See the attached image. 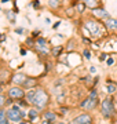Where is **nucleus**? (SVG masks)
Returning <instances> with one entry per match:
<instances>
[{
  "label": "nucleus",
  "instance_id": "nucleus-8",
  "mask_svg": "<svg viewBox=\"0 0 117 124\" xmlns=\"http://www.w3.org/2000/svg\"><path fill=\"white\" fill-rule=\"evenodd\" d=\"M92 14H94L96 18H102V19H108V18H110L109 13L105 8H102V7H98V8L92 10Z\"/></svg>",
  "mask_w": 117,
  "mask_h": 124
},
{
  "label": "nucleus",
  "instance_id": "nucleus-32",
  "mask_svg": "<svg viewBox=\"0 0 117 124\" xmlns=\"http://www.w3.org/2000/svg\"><path fill=\"white\" fill-rule=\"evenodd\" d=\"M55 124H66V123H61V121H59V123H55Z\"/></svg>",
  "mask_w": 117,
  "mask_h": 124
},
{
  "label": "nucleus",
  "instance_id": "nucleus-18",
  "mask_svg": "<svg viewBox=\"0 0 117 124\" xmlns=\"http://www.w3.org/2000/svg\"><path fill=\"white\" fill-rule=\"evenodd\" d=\"M63 47L62 46H58V47H52V50H51V53H52V55H55V57H58L59 54L62 53Z\"/></svg>",
  "mask_w": 117,
  "mask_h": 124
},
{
  "label": "nucleus",
  "instance_id": "nucleus-22",
  "mask_svg": "<svg viewBox=\"0 0 117 124\" xmlns=\"http://www.w3.org/2000/svg\"><path fill=\"white\" fill-rule=\"evenodd\" d=\"M84 8H86V4H84V3H80V4L77 6V11H79V13H83Z\"/></svg>",
  "mask_w": 117,
  "mask_h": 124
},
{
  "label": "nucleus",
  "instance_id": "nucleus-25",
  "mask_svg": "<svg viewBox=\"0 0 117 124\" xmlns=\"http://www.w3.org/2000/svg\"><path fill=\"white\" fill-rule=\"evenodd\" d=\"M15 32H17L18 35H22V33H23V28H17V29H15Z\"/></svg>",
  "mask_w": 117,
  "mask_h": 124
},
{
  "label": "nucleus",
  "instance_id": "nucleus-13",
  "mask_svg": "<svg viewBox=\"0 0 117 124\" xmlns=\"http://www.w3.org/2000/svg\"><path fill=\"white\" fill-rule=\"evenodd\" d=\"M44 119L48 120V121H51V123H54L55 120H57V115H55L54 112H51V110L44 112Z\"/></svg>",
  "mask_w": 117,
  "mask_h": 124
},
{
  "label": "nucleus",
  "instance_id": "nucleus-10",
  "mask_svg": "<svg viewBox=\"0 0 117 124\" xmlns=\"http://www.w3.org/2000/svg\"><path fill=\"white\" fill-rule=\"evenodd\" d=\"M26 76L22 75V73H17V75L13 76V81L15 83V84H19V85H23L25 84V81H26Z\"/></svg>",
  "mask_w": 117,
  "mask_h": 124
},
{
  "label": "nucleus",
  "instance_id": "nucleus-27",
  "mask_svg": "<svg viewBox=\"0 0 117 124\" xmlns=\"http://www.w3.org/2000/svg\"><path fill=\"white\" fill-rule=\"evenodd\" d=\"M33 6H35V7H39V1H37V0L36 1H33Z\"/></svg>",
  "mask_w": 117,
  "mask_h": 124
},
{
  "label": "nucleus",
  "instance_id": "nucleus-30",
  "mask_svg": "<svg viewBox=\"0 0 117 124\" xmlns=\"http://www.w3.org/2000/svg\"><path fill=\"white\" fill-rule=\"evenodd\" d=\"M61 112L62 113H66V108H61Z\"/></svg>",
  "mask_w": 117,
  "mask_h": 124
},
{
  "label": "nucleus",
  "instance_id": "nucleus-20",
  "mask_svg": "<svg viewBox=\"0 0 117 124\" xmlns=\"http://www.w3.org/2000/svg\"><path fill=\"white\" fill-rule=\"evenodd\" d=\"M37 117V112L35 110V109H30V112H29V119L30 120H35Z\"/></svg>",
  "mask_w": 117,
  "mask_h": 124
},
{
  "label": "nucleus",
  "instance_id": "nucleus-21",
  "mask_svg": "<svg viewBox=\"0 0 117 124\" xmlns=\"http://www.w3.org/2000/svg\"><path fill=\"white\" fill-rule=\"evenodd\" d=\"M6 102H7V99H6V97L3 95V94H0V108L3 106V105H6Z\"/></svg>",
  "mask_w": 117,
  "mask_h": 124
},
{
  "label": "nucleus",
  "instance_id": "nucleus-14",
  "mask_svg": "<svg viewBox=\"0 0 117 124\" xmlns=\"http://www.w3.org/2000/svg\"><path fill=\"white\" fill-rule=\"evenodd\" d=\"M0 124H10L8 117H7V112L0 109Z\"/></svg>",
  "mask_w": 117,
  "mask_h": 124
},
{
  "label": "nucleus",
  "instance_id": "nucleus-12",
  "mask_svg": "<svg viewBox=\"0 0 117 124\" xmlns=\"http://www.w3.org/2000/svg\"><path fill=\"white\" fill-rule=\"evenodd\" d=\"M83 3L86 4V7L90 8H98V6L101 4V0H83Z\"/></svg>",
  "mask_w": 117,
  "mask_h": 124
},
{
  "label": "nucleus",
  "instance_id": "nucleus-29",
  "mask_svg": "<svg viewBox=\"0 0 117 124\" xmlns=\"http://www.w3.org/2000/svg\"><path fill=\"white\" fill-rule=\"evenodd\" d=\"M21 55H26V51L25 50H21Z\"/></svg>",
  "mask_w": 117,
  "mask_h": 124
},
{
  "label": "nucleus",
  "instance_id": "nucleus-5",
  "mask_svg": "<svg viewBox=\"0 0 117 124\" xmlns=\"http://www.w3.org/2000/svg\"><path fill=\"white\" fill-rule=\"evenodd\" d=\"M25 95L26 94L21 87H11L8 90V97L11 99H22V98H25Z\"/></svg>",
  "mask_w": 117,
  "mask_h": 124
},
{
  "label": "nucleus",
  "instance_id": "nucleus-11",
  "mask_svg": "<svg viewBox=\"0 0 117 124\" xmlns=\"http://www.w3.org/2000/svg\"><path fill=\"white\" fill-rule=\"evenodd\" d=\"M105 26L110 29V31H116L117 29V19L116 18H108L105 21Z\"/></svg>",
  "mask_w": 117,
  "mask_h": 124
},
{
  "label": "nucleus",
  "instance_id": "nucleus-31",
  "mask_svg": "<svg viewBox=\"0 0 117 124\" xmlns=\"http://www.w3.org/2000/svg\"><path fill=\"white\" fill-rule=\"evenodd\" d=\"M18 124H28V123H25V121H19Z\"/></svg>",
  "mask_w": 117,
  "mask_h": 124
},
{
  "label": "nucleus",
  "instance_id": "nucleus-4",
  "mask_svg": "<svg viewBox=\"0 0 117 124\" xmlns=\"http://www.w3.org/2000/svg\"><path fill=\"white\" fill-rule=\"evenodd\" d=\"M23 116H25V113H23L18 106H13L11 109L7 110V117H8V120H11V121L19 123V121L23 119Z\"/></svg>",
  "mask_w": 117,
  "mask_h": 124
},
{
  "label": "nucleus",
  "instance_id": "nucleus-23",
  "mask_svg": "<svg viewBox=\"0 0 117 124\" xmlns=\"http://www.w3.org/2000/svg\"><path fill=\"white\" fill-rule=\"evenodd\" d=\"M96 95H98V91H96V88H94L92 91H91V94H90V98L95 99V98H96Z\"/></svg>",
  "mask_w": 117,
  "mask_h": 124
},
{
  "label": "nucleus",
  "instance_id": "nucleus-15",
  "mask_svg": "<svg viewBox=\"0 0 117 124\" xmlns=\"http://www.w3.org/2000/svg\"><path fill=\"white\" fill-rule=\"evenodd\" d=\"M35 95H36V90H30L29 93H26L25 98H26V101L29 102V103H33V101H35Z\"/></svg>",
  "mask_w": 117,
  "mask_h": 124
},
{
  "label": "nucleus",
  "instance_id": "nucleus-33",
  "mask_svg": "<svg viewBox=\"0 0 117 124\" xmlns=\"http://www.w3.org/2000/svg\"><path fill=\"white\" fill-rule=\"evenodd\" d=\"M1 1H3V3H6V1H8V0H1Z\"/></svg>",
  "mask_w": 117,
  "mask_h": 124
},
{
  "label": "nucleus",
  "instance_id": "nucleus-26",
  "mask_svg": "<svg viewBox=\"0 0 117 124\" xmlns=\"http://www.w3.org/2000/svg\"><path fill=\"white\" fill-rule=\"evenodd\" d=\"M113 58H108V61H106V63H108V65H113Z\"/></svg>",
  "mask_w": 117,
  "mask_h": 124
},
{
  "label": "nucleus",
  "instance_id": "nucleus-9",
  "mask_svg": "<svg viewBox=\"0 0 117 124\" xmlns=\"http://www.w3.org/2000/svg\"><path fill=\"white\" fill-rule=\"evenodd\" d=\"M47 43H45V40L44 39H37V41H36V47H37V50L40 51V53H43V54H48L50 53V50L47 48Z\"/></svg>",
  "mask_w": 117,
  "mask_h": 124
},
{
  "label": "nucleus",
  "instance_id": "nucleus-2",
  "mask_svg": "<svg viewBox=\"0 0 117 124\" xmlns=\"http://www.w3.org/2000/svg\"><path fill=\"white\" fill-rule=\"evenodd\" d=\"M48 101H50V97L47 91L43 88H39L36 90V95H35V101H33V105L37 108V109H44L47 105H48Z\"/></svg>",
  "mask_w": 117,
  "mask_h": 124
},
{
  "label": "nucleus",
  "instance_id": "nucleus-28",
  "mask_svg": "<svg viewBox=\"0 0 117 124\" xmlns=\"http://www.w3.org/2000/svg\"><path fill=\"white\" fill-rule=\"evenodd\" d=\"M99 58H101V59H102V61H103L105 58H106V54H102V55H101V57H99Z\"/></svg>",
  "mask_w": 117,
  "mask_h": 124
},
{
  "label": "nucleus",
  "instance_id": "nucleus-3",
  "mask_svg": "<svg viewBox=\"0 0 117 124\" xmlns=\"http://www.w3.org/2000/svg\"><path fill=\"white\" fill-rule=\"evenodd\" d=\"M101 108H102V115H103L106 119L112 117V115L114 113V106H113V99L112 98H106V99H103Z\"/></svg>",
  "mask_w": 117,
  "mask_h": 124
},
{
  "label": "nucleus",
  "instance_id": "nucleus-6",
  "mask_svg": "<svg viewBox=\"0 0 117 124\" xmlns=\"http://www.w3.org/2000/svg\"><path fill=\"white\" fill-rule=\"evenodd\" d=\"M98 105V98H95V99H92V98H86L84 101L80 102V108L81 109H86V110H92L95 106Z\"/></svg>",
  "mask_w": 117,
  "mask_h": 124
},
{
  "label": "nucleus",
  "instance_id": "nucleus-16",
  "mask_svg": "<svg viewBox=\"0 0 117 124\" xmlns=\"http://www.w3.org/2000/svg\"><path fill=\"white\" fill-rule=\"evenodd\" d=\"M36 84H37V80H36V79H29V77H28L26 81H25V84H23V87L30 88V87H35Z\"/></svg>",
  "mask_w": 117,
  "mask_h": 124
},
{
  "label": "nucleus",
  "instance_id": "nucleus-7",
  "mask_svg": "<svg viewBox=\"0 0 117 124\" xmlns=\"http://www.w3.org/2000/svg\"><path fill=\"white\" fill-rule=\"evenodd\" d=\"M92 123V117L88 113H81L73 119V124H91Z\"/></svg>",
  "mask_w": 117,
  "mask_h": 124
},
{
  "label": "nucleus",
  "instance_id": "nucleus-17",
  "mask_svg": "<svg viewBox=\"0 0 117 124\" xmlns=\"http://www.w3.org/2000/svg\"><path fill=\"white\" fill-rule=\"evenodd\" d=\"M106 91H108L109 94H113V93H116V85L113 84L112 81H109L108 84H106Z\"/></svg>",
  "mask_w": 117,
  "mask_h": 124
},
{
  "label": "nucleus",
  "instance_id": "nucleus-24",
  "mask_svg": "<svg viewBox=\"0 0 117 124\" xmlns=\"http://www.w3.org/2000/svg\"><path fill=\"white\" fill-rule=\"evenodd\" d=\"M83 55H84V57H86L87 59H88V58L91 57V53L88 51V50H84V53H83Z\"/></svg>",
  "mask_w": 117,
  "mask_h": 124
},
{
  "label": "nucleus",
  "instance_id": "nucleus-1",
  "mask_svg": "<svg viewBox=\"0 0 117 124\" xmlns=\"http://www.w3.org/2000/svg\"><path fill=\"white\" fill-rule=\"evenodd\" d=\"M84 31L88 32V33H90V36L96 37V39L102 37V36H103V33H105L103 26H102L98 21H92V19H87V21H86Z\"/></svg>",
  "mask_w": 117,
  "mask_h": 124
},
{
  "label": "nucleus",
  "instance_id": "nucleus-19",
  "mask_svg": "<svg viewBox=\"0 0 117 124\" xmlns=\"http://www.w3.org/2000/svg\"><path fill=\"white\" fill-rule=\"evenodd\" d=\"M48 4L52 7V8H58L59 7V1L58 0H48Z\"/></svg>",
  "mask_w": 117,
  "mask_h": 124
}]
</instances>
